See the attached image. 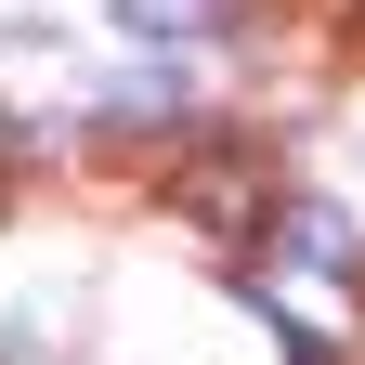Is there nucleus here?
Listing matches in <instances>:
<instances>
[{"label":"nucleus","mask_w":365,"mask_h":365,"mask_svg":"<svg viewBox=\"0 0 365 365\" xmlns=\"http://www.w3.org/2000/svg\"><path fill=\"white\" fill-rule=\"evenodd\" d=\"M261 300L287 313L300 352H339V339H352V287H339V274H313V261H261Z\"/></svg>","instance_id":"obj_1"},{"label":"nucleus","mask_w":365,"mask_h":365,"mask_svg":"<svg viewBox=\"0 0 365 365\" xmlns=\"http://www.w3.org/2000/svg\"><path fill=\"white\" fill-rule=\"evenodd\" d=\"M182 209H196L209 235H248V209H261V170H248V157H222V170H196V182H182Z\"/></svg>","instance_id":"obj_2"},{"label":"nucleus","mask_w":365,"mask_h":365,"mask_svg":"<svg viewBox=\"0 0 365 365\" xmlns=\"http://www.w3.org/2000/svg\"><path fill=\"white\" fill-rule=\"evenodd\" d=\"M222 0H118V39H209Z\"/></svg>","instance_id":"obj_3"},{"label":"nucleus","mask_w":365,"mask_h":365,"mask_svg":"<svg viewBox=\"0 0 365 365\" xmlns=\"http://www.w3.org/2000/svg\"><path fill=\"white\" fill-rule=\"evenodd\" d=\"M0 182H14V144H0Z\"/></svg>","instance_id":"obj_4"}]
</instances>
